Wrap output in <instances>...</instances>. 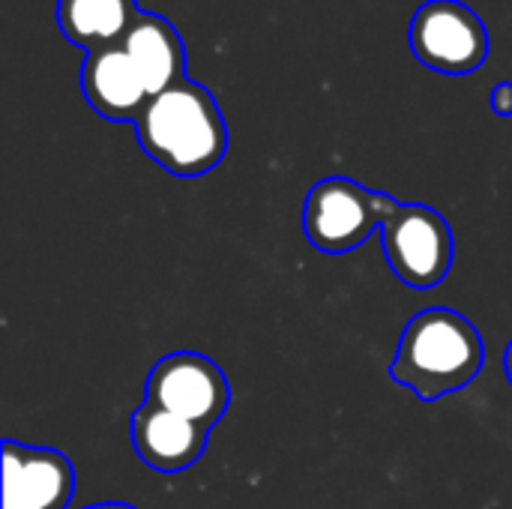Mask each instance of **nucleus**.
Listing matches in <instances>:
<instances>
[{
	"instance_id": "1",
	"label": "nucleus",
	"mask_w": 512,
	"mask_h": 509,
	"mask_svg": "<svg viewBox=\"0 0 512 509\" xmlns=\"http://www.w3.org/2000/svg\"><path fill=\"white\" fill-rule=\"evenodd\" d=\"M141 150L174 177H201L228 153V126L216 96L183 78L153 96L135 120Z\"/></svg>"
},
{
	"instance_id": "2",
	"label": "nucleus",
	"mask_w": 512,
	"mask_h": 509,
	"mask_svg": "<svg viewBox=\"0 0 512 509\" xmlns=\"http://www.w3.org/2000/svg\"><path fill=\"white\" fill-rule=\"evenodd\" d=\"M486 363L480 330L456 309L432 306L417 312L402 330L390 378L417 399L435 402L465 390Z\"/></svg>"
},
{
	"instance_id": "3",
	"label": "nucleus",
	"mask_w": 512,
	"mask_h": 509,
	"mask_svg": "<svg viewBox=\"0 0 512 509\" xmlns=\"http://www.w3.org/2000/svg\"><path fill=\"white\" fill-rule=\"evenodd\" d=\"M402 204L348 177L318 180L303 204V234L327 255H345L381 231Z\"/></svg>"
},
{
	"instance_id": "4",
	"label": "nucleus",
	"mask_w": 512,
	"mask_h": 509,
	"mask_svg": "<svg viewBox=\"0 0 512 509\" xmlns=\"http://www.w3.org/2000/svg\"><path fill=\"white\" fill-rule=\"evenodd\" d=\"M414 57L444 75H468L489 57V30L462 0H426L411 18Z\"/></svg>"
},
{
	"instance_id": "5",
	"label": "nucleus",
	"mask_w": 512,
	"mask_h": 509,
	"mask_svg": "<svg viewBox=\"0 0 512 509\" xmlns=\"http://www.w3.org/2000/svg\"><path fill=\"white\" fill-rule=\"evenodd\" d=\"M381 249L390 270L411 288H435L453 267V231L426 204H402L381 228Z\"/></svg>"
},
{
	"instance_id": "6",
	"label": "nucleus",
	"mask_w": 512,
	"mask_h": 509,
	"mask_svg": "<svg viewBox=\"0 0 512 509\" xmlns=\"http://www.w3.org/2000/svg\"><path fill=\"white\" fill-rule=\"evenodd\" d=\"M147 402L210 429L225 417L231 387L225 372L210 357L198 351H174L150 369Z\"/></svg>"
},
{
	"instance_id": "7",
	"label": "nucleus",
	"mask_w": 512,
	"mask_h": 509,
	"mask_svg": "<svg viewBox=\"0 0 512 509\" xmlns=\"http://www.w3.org/2000/svg\"><path fill=\"white\" fill-rule=\"evenodd\" d=\"M72 495L75 468L60 450L3 441V509H66Z\"/></svg>"
},
{
	"instance_id": "8",
	"label": "nucleus",
	"mask_w": 512,
	"mask_h": 509,
	"mask_svg": "<svg viewBox=\"0 0 512 509\" xmlns=\"http://www.w3.org/2000/svg\"><path fill=\"white\" fill-rule=\"evenodd\" d=\"M207 432L210 429L147 399L132 414V447L138 459L159 474H180L192 468L207 450Z\"/></svg>"
},
{
	"instance_id": "9",
	"label": "nucleus",
	"mask_w": 512,
	"mask_h": 509,
	"mask_svg": "<svg viewBox=\"0 0 512 509\" xmlns=\"http://www.w3.org/2000/svg\"><path fill=\"white\" fill-rule=\"evenodd\" d=\"M81 90L87 105L114 123H135L144 105L150 102L147 84L138 66L129 60L123 45H108L90 51L81 66Z\"/></svg>"
},
{
	"instance_id": "10",
	"label": "nucleus",
	"mask_w": 512,
	"mask_h": 509,
	"mask_svg": "<svg viewBox=\"0 0 512 509\" xmlns=\"http://www.w3.org/2000/svg\"><path fill=\"white\" fill-rule=\"evenodd\" d=\"M138 66L150 99L186 78V48L177 27L159 12H141L126 39L120 42Z\"/></svg>"
},
{
	"instance_id": "11",
	"label": "nucleus",
	"mask_w": 512,
	"mask_h": 509,
	"mask_svg": "<svg viewBox=\"0 0 512 509\" xmlns=\"http://www.w3.org/2000/svg\"><path fill=\"white\" fill-rule=\"evenodd\" d=\"M141 9L135 0H57V27L87 54L120 45Z\"/></svg>"
},
{
	"instance_id": "12",
	"label": "nucleus",
	"mask_w": 512,
	"mask_h": 509,
	"mask_svg": "<svg viewBox=\"0 0 512 509\" xmlns=\"http://www.w3.org/2000/svg\"><path fill=\"white\" fill-rule=\"evenodd\" d=\"M492 111L498 117H512V81H501L492 90Z\"/></svg>"
},
{
	"instance_id": "13",
	"label": "nucleus",
	"mask_w": 512,
	"mask_h": 509,
	"mask_svg": "<svg viewBox=\"0 0 512 509\" xmlns=\"http://www.w3.org/2000/svg\"><path fill=\"white\" fill-rule=\"evenodd\" d=\"M84 509H135L132 504H93V507H84Z\"/></svg>"
},
{
	"instance_id": "14",
	"label": "nucleus",
	"mask_w": 512,
	"mask_h": 509,
	"mask_svg": "<svg viewBox=\"0 0 512 509\" xmlns=\"http://www.w3.org/2000/svg\"><path fill=\"white\" fill-rule=\"evenodd\" d=\"M504 366H507V378H510V384H512V342H510V348H507V360H504Z\"/></svg>"
}]
</instances>
